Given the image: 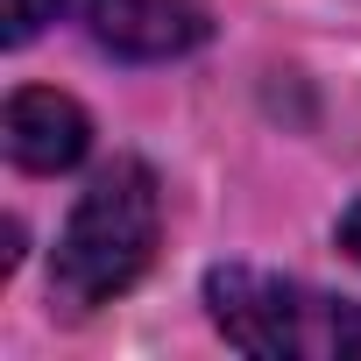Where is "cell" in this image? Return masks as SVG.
Returning a JSON list of instances; mask_svg holds the SVG:
<instances>
[{
    "instance_id": "cell-4",
    "label": "cell",
    "mask_w": 361,
    "mask_h": 361,
    "mask_svg": "<svg viewBox=\"0 0 361 361\" xmlns=\"http://www.w3.org/2000/svg\"><path fill=\"white\" fill-rule=\"evenodd\" d=\"M0 142H8V163L15 170H36V177H57L71 170L85 149H92V121L78 99L50 92V85H22L0 114Z\"/></svg>"
},
{
    "instance_id": "cell-1",
    "label": "cell",
    "mask_w": 361,
    "mask_h": 361,
    "mask_svg": "<svg viewBox=\"0 0 361 361\" xmlns=\"http://www.w3.org/2000/svg\"><path fill=\"white\" fill-rule=\"evenodd\" d=\"M156 227H163V199H156V170L121 156L92 177V192L71 206L64 241H57V269L50 290L64 298V312H92L106 298H121L149 255H156Z\"/></svg>"
},
{
    "instance_id": "cell-3",
    "label": "cell",
    "mask_w": 361,
    "mask_h": 361,
    "mask_svg": "<svg viewBox=\"0 0 361 361\" xmlns=\"http://www.w3.org/2000/svg\"><path fill=\"white\" fill-rule=\"evenodd\" d=\"M85 29L99 50L128 64H170L206 43V8L199 0H85Z\"/></svg>"
},
{
    "instance_id": "cell-2",
    "label": "cell",
    "mask_w": 361,
    "mask_h": 361,
    "mask_svg": "<svg viewBox=\"0 0 361 361\" xmlns=\"http://www.w3.org/2000/svg\"><path fill=\"white\" fill-rule=\"evenodd\" d=\"M206 305L213 326L255 361H361V305L312 283L227 262L206 276Z\"/></svg>"
},
{
    "instance_id": "cell-6",
    "label": "cell",
    "mask_w": 361,
    "mask_h": 361,
    "mask_svg": "<svg viewBox=\"0 0 361 361\" xmlns=\"http://www.w3.org/2000/svg\"><path fill=\"white\" fill-rule=\"evenodd\" d=\"M340 248L361 262V199H354V206H347V220H340Z\"/></svg>"
},
{
    "instance_id": "cell-5",
    "label": "cell",
    "mask_w": 361,
    "mask_h": 361,
    "mask_svg": "<svg viewBox=\"0 0 361 361\" xmlns=\"http://www.w3.org/2000/svg\"><path fill=\"white\" fill-rule=\"evenodd\" d=\"M57 8H64V0H8V43L22 50L43 22H57Z\"/></svg>"
}]
</instances>
